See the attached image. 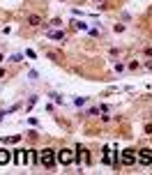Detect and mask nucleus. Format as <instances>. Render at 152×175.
<instances>
[{
	"mask_svg": "<svg viewBox=\"0 0 152 175\" xmlns=\"http://www.w3.org/2000/svg\"><path fill=\"white\" fill-rule=\"evenodd\" d=\"M58 161L62 164V166H69V164L74 161V152L72 150H60L58 152Z\"/></svg>",
	"mask_w": 152,
	"mask_h": 175,
	"instance_id": "2",
	"label": "nucleus"
},
{
	"mask_svg": "<svg viewBox=\"0 0 152 175\" xmlns=\"http://www.w3.org/2000/svg\"><path fill=\"white\" fill-rule=\"evenodd\" d=\"M138 161H141V166H152V152L150 150H141L138 152Z\"/></svg>",
	"mask_w": 152,
	"mask_h": 175,
	"instance_id": "3",
	"label": "nucleus"
},
{
	"mask_svg": "<svg viewBox=\"0 0 152 175\" xmlns=\"http://www.w3.org/2000/svg\"><path fill=\"white\" fill-rule=\"evenodd\" d=\"M48 37L51 39H65V35L60 33V30H53V33H48Z\"/></svg>",
	"mask_w": 152,
	"mask_h": 175,
	"instance_id": "7",
	"label": "nucleus"
},
{
	"mask_svg": "<svg viewBox=\"0 0 152 175\" xmlns=\"http://www.w3.org/2000/svg\"><path fill=\"white\" fill-rule=\"evenodd\" d=\"M101 161L106 164V166H113V159H111V148H104V159Z\"/></svg>",
	"mask_w": 152,
	"mask_h": 175,
	"instance_id": "6",
	"label": "nucleus"
},
{
	"mask_svg": "<svg viewBox=\"0 0 152 175\" xmlns=\"http://www.w3.org/2000/svg\"><path fill=\"white\" fill-rule=\"evenodd\" d=\"M136 161V157H134V150H122V164L125 166H132Z\"/></svg>",
	"mask_w": 152,
	"mask_h": 175,
	"instance_id": "4",
	"label": "nucleus"
},
{
	"mask_svg": "<svg viewBox=\"0 0 152 175\" xmlns=\"http://www.w3.org/2000/svg\"><path fill=\"white\" fill-rule=\"evenodd\" d=\"M39 161H42V166L53 168V166H55V152H53V150H44L42 157H39Z\"/></svg>",
	"mask_w": 152,
	"mask_h": 175,
	"instance_id": "1",
	"label": "nucleus"
},
{
	"mask_svg": "<svg viewBox=\"0 0 152 175\" xmlns=\"http://www.w3.org/2000/svg\"><path fill=\"white\" fill-rule=\"evenodd\" d=\"M28 21H30V26H39V23H42V19H39V16H30Z\"/></svg>",
	"mask_w": 152,
	"mask_h": 175,
	"instance_id": "8",
	"label": "nucleus"
},
{
	"mask_svg": "<svg viewBox=\"0 0 152 175\" xmlns=\"http://www.w3.org/2000/svg\"><path fill=\"white\" fill-rule=\"evenodd\" d=\"M5 164H9V150L0 148V166H5Z\"/></svg>",
	"mask_w": 152,
	"mask_h": 175,
	"instance_id": "5",
	"label": "nucleus"
}]
</instances>
